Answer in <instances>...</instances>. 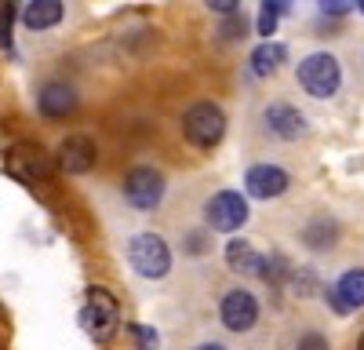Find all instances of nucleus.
Returning <instances> with one entry per match:
<instances>
[{
	"mask_svg": "<svg viewBox=\"0 0 364 350\" xmlns=\"http://www.w3.org/2000/svg\"><path fill=\"white\" fill-rule=\"evenodd\" d=\"M117 325H120V307H117V299L109 296L106 288H91V292H87V303H84V310H80V329L95 339V343H106V339H113Z\"/></svg>",
	"mask_w": 364,
	"mask_h": 350,
	"instance_id": "3",
	"label": "nucleus"
},
{
	"mask_svg": "<svg viewBox=\"0 0 364 350\" xmlns=\"http://www.w3.org/2000/svg\"><path fill=\"white\" fill-rule=\"evenodd\" d=\"M299 84L306 88V95L314 99H331L343 84V70L336 63V55L328 51H314L299 63Z\"/></svg>",
	"mask_w": 364,
	"mask_h": 350,
	"instance_id": "1",
	"label": "nucleus"
},
{
	"mask_svg": "<svg viewBox=\"0 0 364 350\" xmlns=\"http://www.w3.org/2000/svg\"><path fill=\"white\" fill-rule=\"evenodd\" d=\"M284 63H288V48L277 44V41H266V44H259V48L252 51V70H255L259 77L277 73Z\"/></svg>",
	"mask_w": 364,
	"mask_h": 350,
	"instance_id": "15",
	"label": "nucleus"
},
{
	"mask_svg": "<svg viewBox=\"0 0 364 350\" xmlns=\"http://www.w3.org/2000/svg\"><path fill=\"white\" fill-rule=\"evenodd\" d=\"M266 124L281 139H299L306 132V117H302L291 102H273V106H266Z\"/></svg>",
	"mask_w": 364,
	"mask_h": 350,
	"instance_id": "11",
	"label": "nucleus"
},
{
	"mask_svg": "<svg viewBox=\"0 0 364 350\" xmlns=\"http://www.w3.org/2000/svg\"><path fill=\"white\" fill-rule=\"evenodd\" d=\"M324 11H331V15H346L350 8H357V4H346V0H331V4H321Z\"/></svg>",
	"mask_w": 364,
	"mask_h": 350,
	"instance_id": "21",
	"label": "nucleus"
},
{
	"mask_svg": "<svg viewBox=\"0 0 364 350\" xmlns=\"http://www.w3.org/2000/svg\"><path fill=\"white\" fill-rule=\"evenodd\" d=\"M288 171L284 168H277V164H255V168H248V175H245V190L252 193V197H259V201H269V197H281L284 190H288Z\"/></svg>",
	"mask_w": 364,
	"mask_h": 350,
	"instance_id": "9",
	"label": "nucleus"
},
{
	"mask_svg": "<svg viewBox=\"0 0 364 350\" xmlns=\"http://www.w3.org/2000/svg\"><path fill=\"white\" fill-rule=\"evenodd\" d=\"M132 336L139 339V350H157V343H161V336L149 325H132Z\"/></svg>",
	"mask_w": 364,
	"mask_h": 350,
	"instance_id": "18",
	"label": "nucleus"
},
{
	"mask_svg": "<svg viewBox=\"0 0 364 350\" xmlns=\"http://www.w3.org/2000/svg\"><path fill=\"white\" fill-rule=\"evenodd\" d=\"M8 175H15L18 183H48V175H51V161L48 154L41 150V146H29V142H18L8 150Z\"/></svg>",
	"mask_w": 364,
	"mask_h": 350,
	"instance_id": "5",
	"label": "nucleus"
},
{
	"mask_svg": "<svg viewBox=\"0 0 364 350\" xmlns=\"http://www.w3.org/2000/svg\"><path fill=\"white\" fill-rule=\"evenodd\" d=\"M182 132H186V139L197 150H211V146H219L223 135H226V113L215 102H197V106L186 110V117H182Z\"/></svg>",
	"mask_w": 364,
	"mask_h": 350,
	"instance_id": "2",
	"label": "nucleus"
},
{
	"mask_svg": "<svg viewBox=\"0 0 364 350\" xmlns=\"http://www.w3.org/2000/svg\"><path fill=\"white\" fill-rule=\"evenodd\" d=\"M95 157H99V150L87 135H66L63 146H58V164H63L66 171H73V175L91 171L95 168Z\"/></svg>",
	"mask_w": 364,
	"mask_h": 350,
	"instance_id": "10",
	"label": "nucleus"
},
{
	"mask_svg": "<svg viewBox=\"0 0 364 350\" xmlns=\"http://www.w3.org/2000/svg\"><path fill=\"white\" fill-rule=\"evenodd\" d=\"M124 197L135 204L139 212L157 208L161 197H164V175H161L157 168H146V164L132 168V171L124 175Z\"/></svg>",
	"mask_w": 364,
	"mask_h": 350,
	"instance_id": "6",
	"label": "nucleus"
},
{
	"mask_svg": "<svg viewBox=\"0 0 364 350\" xmlns=\"http://www.w3.org/2000/svg\"><path fill=\"white\" fill-rule=\"evenodd\" d=\"M299 350H328V339L321 332H306L299 339Z\"/></svg>",
	"mask_w": 364,
	"mask_h": 350,
	"instance_id": "20",
	"label": "nucleus"
},
{
	"mask_svg": "<svg viewBox=\"0 0 364 350\" xmlns=\"http://www.w3.org/2000/svg\"><path fill=\"white\" fill-rule=\"evenodd\" d=\"M288 11V4H277V0H266L262 11H259V33L262 37H273V29H277L281 15Z\"/></svg>",
	"mask_w": 364,
	"mask_h": 350,
	"instance_id": "17",
	"label": "nucleus"
},
{
	"mask_svg": "<svg viewBox=\"0 0 364 350\" xmlns=\"http://www.w3.org/2000/svg\"><path fill=\"white\" fill-rule=\"evenodd\" d=\"M128 262L139 277H149V281H161L168 270H171V252L164 245V238L157 233H139L128 245Z\"/></svg>",
	"mask_w": 364,
	"mask_h": 350,
	"instance_id": "4",
	"label": "nucleus"
},
{
	"mask_svg": "<svg viewBox=\"0 0 364 350\" xmlns=\"http://www.w3.org/2000/svg\"><path fill=\"white\" fill-rule=\"evenodd\" d=\"M73 106H77L73 88H66V84H44V92H41L44 117H55V121H58V117H70Z\"/></svg>",
	"mask_w": 364,
	"mask_h": 350,
	"instance_id": "14",
	"label": "nucleus"
},
{
	"mask_svg": "<svg viewBox=\"0 0 364 350\" xmlns=\"http://www.w3.org/2000/svg\"><path fill=\"white\" fill-rule=\"evenodd\" d=\"M357 8H360V11H364V4H357Z\"/></svg>",
	"mask_w": 364,
	"mask_h": 350,
	"instance_id": "25",
	"label": "nucleus"
},
{
	"mask_svg": "<svg viewBox=\"0 0 364 350\" xmlns=\"http://www.w3.org/2000/svg\"><path fill=\"white\" fill-rule=\"evenodd\" d=\"M8 336H11V321L0 314V339H8Z\"/></svg>",
	"mask_w": 364,
	"mask_h": 350,
	"instance_id": "23",
	"label": "nucleus"
},
{
	"mask_svg": "<svg viewBox=\"0 0 364 350\" xmlns=\"http://www.w3.org/2000/svg\"><path fill=\"white\" fill-rule=\"evenodd\" d=\"M331 307L339 314H350L357 307H364V270H346L339 277V285L331 288Z\"/></svg>",
	"mask_w": 364,
	"mask_h": 350,
	"instance_id": "12",
	"label": "nucleus"
},
{
	"mask_svg": "<svg viewBox=\"0 0 364 350\" xmlns=\"http://www.w3.org/2000/svg\"><path fill=\"white\" fill-rule=\"evenodd\" d=\"M11 22H15V4L0 8V48L11 44Z\"/></svg>",
	"mask_w": 364,
	"mask_h": 350,
	"instance_id": "19",
	"label": "nucleus"
},
{
	"mask_svg": "<svg viewBox=\"0 0 364 350\" xmlns=\"http://www.w3.org/2000/svg\"><path fill=\"white\" fill-rule=\"evenodd\" d=\"M360 350H364V339H360Z\"/></svg>",
	"mask_w": 364,
	"mask_h": 350,
	"instance_id": "26",
	"label": "nucleus"
},
{
	"mask_svg": "<svg viewBox=\"0 0 364 350\" xmlns=\"http://www.w3.org/2000/svg\"><path fill=\"white\" fill-rule=\"evenodd\" d=\"M208 8H215V11H223V15H230L237 4H233V0H215V4H208Z\"/></svg>",
	"mask_w": 364,
	"mask_h": 350,
	"instance_id": "22",
	"label": "nucleus"
},
{
	"mask_svg": "<svg viewBox=\"0 0 364 350\" xmlns=\"http://www.w3.org/2000/svg\"><path fill=\"white\" fill-rule=\"evenodd\" d=\"M58 18H63V4L58 0H33V4L22 8V22L29 29H51Z\"/></svg>",
	"mask_w": 364,
	"mask_h": 350,
	"instance_id": "16",
	"label": "nucleus"
},
{
	"mask_svg": "<svg viewBox=\"0 0 364 350\" xmlns=\"http://www.w3.org/2000/svg\"><path fill=\"white\" fill-rule=\"evenodd\" d=\"M248 223V201L233 193V190H223L208 201V226L211 230H223V233H233L237 226Z\"/></svg>",
	"mask_w": 364,
	"mask_h": 350,
	"instance_id": "7",
	"label": "nucleus"
},
{
	"mask_svg": "<svg viewBox=\"0 0 364 350\" xmlns=\"http://www.w3.org/2000/svg\"><path fill=\"white\" fill-rule=\"evenodd\" d=\"M197 350H226V346H219V343H204V346H197Z\"/></svg>",
	"mask_w": 364,
	"mask_h": 350,
	"instance_id": "24",
	"label": "nucleus"
},
{
	"mask_svg": "<svg viewBox=\"0 0 364 350\" xmlns=\"http://www.w3.org/2000/svg\"><path fill=\"white\" fill-rule=\"evenodd\" d=\"M259 321V299L252 296V292H226L223 299V325L230 332H248L252 325Z\"/></svg>",
	"mask_w": 364,
	"mask_h": 350,
	"instance_id": "8",
	"label": "nucleus"
},
{
	"mask_svg": "<svg viewBox=\"0 0 364 350\" xmlns=\"http://www.w3.org/2000/svg\"><path fill=\"white\" fill-rule=\"evenodd\" d=\"M226 262H230V270H237V274H262L266 270V259L245 238H233L226 245Z\"/></svg>",
	"mask_w": 364,
	"mask_h": 350,
	"instance_id": "13",
	"label": "nucleus"
}]
</instances>
